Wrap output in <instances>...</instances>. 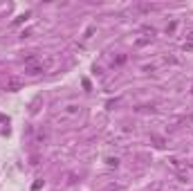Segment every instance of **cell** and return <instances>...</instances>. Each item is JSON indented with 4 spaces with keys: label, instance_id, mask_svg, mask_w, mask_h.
<instances>
[{
    "label": "cell",
    "instance_id": "2",
    "mask_svg": "<svg viewBox=\"0 0 193 191\" xmlns=\"http://www.w3.org/2000/svg\"><path fill=\"white\" fill-rule=\"evenodd\" d=\"M184 47H186V50H191V47H193V34H189V43H186Z\"/></svg>",
    "mask_w": 193,
    "mask_h": 191
},
{
    "label": "cell",
    "instance_id": "1",
    "mask_svg": "<svg viewBox=\"0 0 193 191\" xmlns=\"http://www.w3.org/2000/svg\"><path fill=\"white\" fill-rule=\"evenodd\" d=\"M7 88H9V90H18V88H20V81L11 79V81H9V85H7Z\"/></svg>",
    "mask_w": 193,
    "mask_h": 191
}]
</instances>
